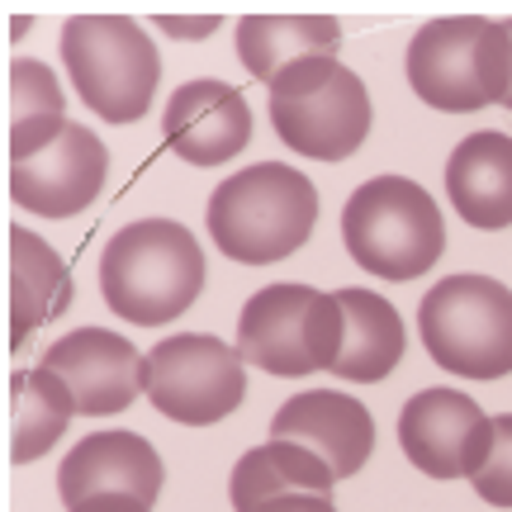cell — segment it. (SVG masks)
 Listing matches in <instances>:
<instances>
[{
  "mask_svg": "<svg viewBox=\"0 0 512 512\" xmlns=\"http://www.w3.org/2000/svg\"><path fill=\"white\" fill-rule=\"evenodd\" d=\"M408 86L422 105L446 114H475L503 105L512 91V38L503 19L446 15L427 19L408 43Z\"/></svg>",
  "mask_w": 512,
  "mask_h": 512,
  "instance_id": "cell-3",
  "label": "cell"
},
{
  "mask_svg": "<svg viewBox=\"0 0 512 512\" xmlns=\"http://www.w3.org/2000/svg\"><path fill=\"white\" fill-rule=\"evenodd\" d=\"M166 38H176V43H200V38H214L219 34V15H157L152 19Z\"/></svg>",
  "mask_w": 512,
  "mask_h": 512,
  "instance_id": "cell-24",
  "label": "cell"
},
{
  "mask_svg": "<svg viewBox=\"0 0 512 512\" xmlns=\"http://www.w3.org/2000/svg\"><path fill=\"white\" fill-rule=\"evenodd\" d=\"M446 200L470 228H512V138L498 128L460 138L446 157Z\"/></svg>",
  "mask_w": 512,
  "mask_h": 512,
  "instance_id": "cell-16",
  "label": "cell"
},
{
  "mask_svg": "<svg viewBox=\"0 0 512 512\" xmlns=\"http://www.w3.org/2000/svg\"><path fill=\"white\" fill-rule=\"evenodd\" d=\"M166 147L190 166H223L252 143V110L247 95L228 81H185L171 91L162 114Z\"/></svg>",
  "mask_w": 512,
  "mask_h": 512,
  "instance_id": "cell-13",
  "label": "cell"
},
{
  "mask_svg": "<svg viewBox=\"0 0 512 512\" xmlns=\"http://www.w3.org/2000/svg\"><path fill=\"white\" fill-rule=\"evenodd\" d=\"M332 465L318 451L299 446V441H261L247 456L233 465V479H228V498H233V512H252L261 498L275 494H294V489H309V494H332Z\"/></svg>",
  "mask_w": 512,
  "mask_h": 512,
  "instance_id": "cell-21",
  "label": "cell"
},
{
  "mask_svg": "<svg viewBox=\"0 0 512 512\" xmlns=\"http://www.w3.org/2000/svg\"><path fill=\"white\" fill-rule=\"evenodd\" d=\"M503 24H508V38H512V19H503ZM503 105H508V110H512V91H508V100H503Z\"/></svg>",
  "mask_w": 512,
  "mask_h": 512,
  "instance_id": "cell-28",
  "label": "cell"
},
{
  "mask_svg": "<svg viewBox=\"0 0 512 512\" xmlns=\"http://www.w3.org/2000/svg\"><path fill=\"white\" fill-rule=\"evenodd\" d=\"M62 67L72 91L105 124H133L152 110L162 57L143 24L124 15H76L62 24Z\"/></svg>",
  "mask_w": 512,
  "mask_h": 512,
  "instance_id": "cell-6",
  "label": "cell"
},
{
  "mask_svg": "<svg viewBox=\"0 0 512 512\" xmlns=\"http://www.w3.org/2000/svg\"><path fill=\"white\" fill-rule=\"evenodd\" d=\"M342 242L375 280H418L446 252V219L437 200L408 176H375L351 190L342 209Z\"/></svg>",
  "mask_w": 512,
  "mask_h": 512,
  "instance_id": "cell-4",
  "label": "cell"
},
{
  "mask_svg": "<svg viewBox=\"0 0 512 512\" xmlns=\"http://www.w3.org/2000/svg\"><path fill=\"white\" fill-rule=\"evenodd\" d=\"M143 399L181 427H209L247 399V361L209 332H176L143 356Z\"/></svg>",
  "mask_w": 512,
  "mask_h": 512,
  "instance_id": "cell-9",
  "label": "cell"
},
{
  "mask_svg": "<svg viewBox=\"0 0 512 512\" xmlns=\"http://www.w3.org/2000/svg\"><path fill=\"white\" fill-rule=\"evenodd\" d=\"M72 418H76V394L57 370L48 366L15 370V380H10V460L15 465L43 460Z\"/></svg>",
  "mask_w": 512,
  "mask_h": 512,
  "instance_id": "cell-20",
  "label": "cell"
},
{
  "mask_svg": "<svg viewBox=\"0 0 512 512\" xmlns=\"http://www.w3.org/2000/svg\"><path fill=\"white\" fill-rule=\"evenodd\" d=\"M204 290V252L185 223L138 219L100 252V294L110 313L138 328L176 323Z\"/></svg>",
  "mask_w": 512,
  "mask_h": 512,
  "instance_id": "cell-1",
  "label": "cell"
},
{
  "mask_svg": "<svg viewBox=\"0 0 512 512\" xmlns=\"http://www.w3.org/2000/svg\"><path fill=\"white\" fill-rule=\"evenodd\" d=\"M38 366L57 370L72 384L81 418L124 413L143 394V351H133L124 332L110 328H76L67 337H57Z\"/></svg>",
  "mask_w": 512,
  "mask_h": 512,
  "instance_id": "cell-12",
  "label": "cell"
},
{
  "mask_svg": "<svg viewBox=\"0 0 512 512\" xmlns=\"http://www.w3.org/2000/svg\"><path fill=\"white\" fill-rule=\"evenodd\" d=\"M271 437L309 446L328 460L337 479H351L375 451V418L366 403L342 389H304L271 418Z\"/></svg>",
  "mask_w": 512,
  "mask_h": 512,
  "instance_id": "cell-15",
  "label": "cell"
},
{
  "mask_svg": "<svg viewBox=\"0 0 512 512\" xmlns=\"http://www.w3.org/2000/svg\"><path fill=\"white\" fill-rule=\"evenodd\" d=\"M271 124L275 138L299 157L347 162L370 138V91L366 81L342 67L337 53H309L290 62L271 86Z\"/></svg>",
  "mask_w": 512,
  "mask_h": 512,
  "instance_id": "cell-5",
  "label": "cell"
},
{
  "mask_svg": "<svg viewBox=\"0 0 512 512\" xmlns=\"http://www.w3.org/2000/svg\"><path fill=\"white\" fill-rule=\"evenodd\" d=\"M475 494L494 508H512V413L494 418V451H489V465L479 470L475 479Z\"/></svg>",
  "mask_w": 512,
  "mask_h": 512,
  "instance_id": "cell-23",
  "label": "cell"
},
{
  "mask_svg": "<svg viewBox=\"0 0 512 512\" xmlns=\"http://www.w3.org/2000/svg\"><path fill=\"white\" fill-rule=\"evenodd\" d=\"M110 176V147L86 124L62 119L53 138L29 157H10V200L43 219H72L91 209Z\"/></svg>",
  "mask_w": 512,
  "mask_h": 512,
  "instance_id": "cell-10",
  "label": "cell"
},
{
  "mask_svg": "<svg viewBox=\"0 0 512 512\" xmlns=\"http://www.w3.org/2000/svg\"><path fill=\"white\" fill-rule=\"evenodd\" d=\"M204 219L223 256L242 266H271L309 242L318 223V190L294 166L256 162L247 171H233L209 195Z\"/></svg>",
  "mask_w": 512,
  "mask_h": 512,
  "instance_id": "cell-2",
  "label": "cell"
},
{
  "mask_svg": "<svg viewBox=\"0 0 512 512\" xmlns=\"http://www.w3.org/2000/svg\"><path fill=\"white\" fill-rule=\"evenodd\" d=\"M48 114H67L57 72L38 57H15L10 62V128L24 119H48Z\"/></svg>",
  "mask_w": 512,
  "mask_h": 512,
  "instance_id": "cell-22",
  "label": "cell"
},
{
  "mask_svg": "<svg viewBox=\"0 0 512 512\" xmlns=\"http://www.w3.org/2000/svg\"><path fill=\"white\" fill-rule=\"evenodd\" d=\"M403 456L432 479H475L494 451V418L460 389H422L399 413Z\"/></svg>",
  "mask_w": 512,
  "mask_h": 512,
  "instance_id": "cell-11",
  "label": "cell"
},
{
  "mask_svg": "<svg viewBox=\"0 0 512 512\" xmlns=\"http://www.w3.org/2000/svg\"><path fill=\"white\" fill-rule=\"evenodd\" d=\"M72 309V271L48 242L29 228H10V347Z\"/></svg>",
  "mask_w": 512,
  "mask_h": 512,
  "instance_id": "cell-17",
  "label": "cell"
},
{
  "mask_svg": "<svg viewBox=\"0 0 512 512\" xmlns=\"http://www.w3.org/2000/svg\"><path fill=\"white\" fill-rule=\"evenodd\" d=\"M29 24H34L29 15H15V19H10V38H24V34H29Z\"/></svg>",
  "mask_w": 512,
  "mask_h": 512,
  "instance_id": "cell-27",
  "label": "cell"
},
{
  "mask_svg": "<svg viewBox=\"0 0 512 512\" xmlns=\"http://www.w3.org/2000/svg\"><path fill=\"white\" fill-rule=\"evenodd\" d=\"M342 337H347V318L337 294H323L299 280L261 285L238 318V356L266 375L332 370V361L342 356Z\"/></svg>",
  "mask_w": 512,
  "mask_h": 512,
  "instance_id": "cell-8",
  "label": "cell"
},
{
  "mask_svg": "<svg viewBox=\"0 0 512 512\" xmlns=\"http://www.w3.org/2000/svg\"><path fill=\"white\" fill-rule=\"evenodd\" d=\"M252 512H337V503H332V494H309V489H294V494L261 498Z\"/></svg>",
  "mask_w": 512,
  "mask_h": 512,
  "instance_id": "cell-25",
  "label": "cell"
},
{
  "mask_svg": "<svg viewBox=\"0 0 512 512\" xmlns=\"http://www.w3.org/2000/svg\"><path fill=\"white\" fill-rule=\"evenodd\" d=\"M342 318H347V337H342V356L332 361V375L351 384H375L403 361V318L399 309L375 290H337Z\"/></svg>",
  "mask_w": 512,
  "mask_h": 512,
  "instance_id": "cell-18",
  "label": "cell"
},
{
  "mask_svg": "<svg viewBox=\"0 0 512 512\" xmlns=\"http://www.w3.org/2000/svg\"><path fill=\"white\" fill-rule=\"evenodd\" d=\"M67 512H152V508L133 494H95V498H86V503H76V508H67Z\"/></svg>",
  "mask_w": 512,
  "mask_h": 512,
  "instance_id": "cell-26",
  "label": "cell"
},
{
  "mask_svg": "<svg viewBox=\"0 0 512 512\" xmlns=\"http://www.w3.org/2000/svg\"><path fill=\"white\" fill-rule=\"evenodd\" d=\"M57 494L62 508H76L95 494H133L147 508L162 494V456L152 451V441L138 432H91L67 451L57 470Z\"/></svg>",
  "mask_w": 512,
  "mask_h": 512,
  "instance_id": "cell-14",
  "label": "cell"
},
{
  "mask_svg": "<svg viewBox=\"0 0 512 512\" xmlns=\"http://www.w3.org/2000/svg\"><path fill=\"white\" fill-rule=\"evenodd\" d=\"M233 43H238V62L247 67V76L271 86L275 76L299 57L337 53L342 24L328 15H247L238 19Z\"/></svg>",
  "mask_w": 512,
  "mask_h": 512,
  "instance_id": "cell-19",
  "label": "cell"
},
{
  "mask_svg": "<svg viewBox=\"0 0 512 512\" xmlns=\"http://www.w3.org/2000/svg\"><path fill=\"white\" fill-rule=\"evenodd\" d=\"M427 356L465 380L512 375V290L494 275H446L418 304Z\"/></svg>",
  "mask_w": 512,
  "mask_h": 512,
  "instance_id": "cell-7",
  "label": "cell"
}]
</instances>
